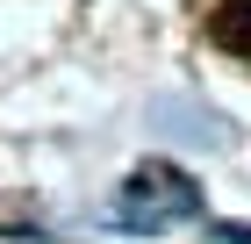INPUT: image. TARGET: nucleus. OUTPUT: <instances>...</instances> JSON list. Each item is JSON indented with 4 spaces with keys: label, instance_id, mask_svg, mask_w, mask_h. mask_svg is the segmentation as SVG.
Returning a JSON list of instances; mask_svg holds the SVG:
<instances>
[{
    "label": "nucleus",
    "instance_id": "1",
    "mask_svg": "<svg viewBox=\"0 0 251 244\" xmlns=\"http://www.w3.org/2000/svg\"><path fill=\"white\" fill-rule=\"evenodd\" d=\"M208 36L223 43V51L251 57V0H215V15H208Z\"/></svg>",
    "mask_w": 251,
    "mask_h": 244
}]
</instances>
